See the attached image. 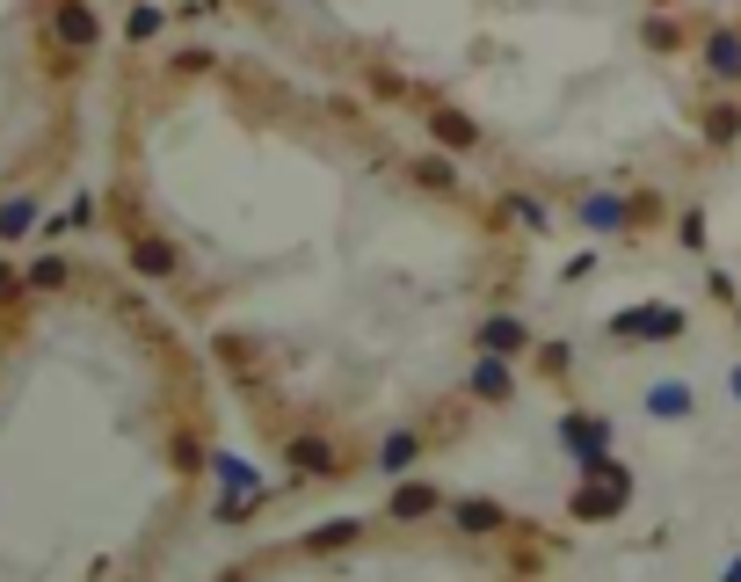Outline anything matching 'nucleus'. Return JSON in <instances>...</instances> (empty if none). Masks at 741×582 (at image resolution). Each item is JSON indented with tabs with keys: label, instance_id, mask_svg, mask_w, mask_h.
I'll use <instances>...</instances> for the list:
<instances>
[{
	"label": "nucleus",
	"instance_id": "nucleus-18",
	"mask_svg": "<svg viewBox=\"0 0 741 582\" xmlns=\"http://www.w3.org/2000/svg\"><path fill=\"white\" fill-rule=\"evenodd\" d=\"M52 284H66V269H59V263H36L30 269V292H52Z\"/></svg>",
	"mask_w": 741,
	"mask_h": 582
},
{
	"label": "nucleus",
	"instance_id": "nucleus-6",
	"mask_svg": "<svg viewBox=\"0 0 741 582\" xmlns=\"http://www.w3.org/2000/svg\"><path fill=\"white\" fill-rule=\"evenodd\" d=\"M59 30H66V44H95V15H87V8H59Z\"/></svg>",
	"mask_w": 741,
	"mask_h": 582
},
{
	"label": "nucleus",
	"instance_id": "nucleus-10",
	"mask_svg": "<svg viewBox=\"0 0 741 582\" xmlns=\"http://www.w3.org/2000/svg\"><path fill=\"white\" fill-rule=\"evenodd\" d=\"M647 408H655V415H684V408H690V387H676V379H669V387L647 393Z\"/></svg>",
	"mask_w": 741,
	"mask_h": 582
},
{
	"label": "nucleus",
	"instance_id": "nucleus-19",
	"mask_svg": "<svg viewBox=\"0 0 741 582\" xmlns=\"http://www.w3.org/2000/svg\"><path fill=\"white\" fill-rule=\"evenodd\" d=\"M414 459V437H385V466H393V474H400V466H407Z\"/></svg>",
	"mask_w": 741,
	"mask_h": 582
},
{
	"label": "nucleus",
	"instance_id": "nucleus-13",
	"mask_svg": "<svg viewBox=\"0 0 741 582\" xmlns=\"http://www.w3.org/2000/svg\"><path fill=\"white\" fill-rule=\"evenodd\" d=\"M712 73H741V36H712Z\"/></svg>",
	"mask_w": 741,
	"mask_h": 582
},
{
	"label": "nucleus",
	"instance_id": "nucleus-14",
	"mask_svg": "<svg viewBox=\"0 0 741 582\" xmlns=\"http://www.w3.org/2000/svg\"><path fill=\"white\" fill-rule=\"evenodd\" d=\"M349 539H357V525H349V517H335V525L313 531V547H349Z\"/></svg>",
	"mask_w": 741,
	"mask_h": 582
},
{
	"label": "nucleus",
	"instance_id": "nucleus-12",
	"mask_svg": "<svg viewBox=\"0 0 741 582\" xmlns=\"http://www.w3.org/2000/svg\"><path fill=\"white\" fill-rule=\"evenodd\" d=\"M422 510H436L430 488H400V495H393V517H422Z\"/></svg>",
	"mask_w": 741,
	"mask_h": 582
},
{
	"label": "nucleus",
	"instance_id": "nucleus-20",
	"mask_svg": "<svg viewBox=\"0 0 741 582\" xmlns=\"http://www.w3.org/2000/svg\"><path fill=\"white\" fill-rule=\"evenodd\" d=\"M734 393H741V371H734Z\"/></svg>",
	"mask_w": 741,
	"mask_h": 582
},
{
	"label": "nucleus",
	"instance_id": "nucleus-4",
	"mask_svg": "<svg viewBox=\"0 0 741 582\" xmlns=\"http://www.w3.org/2000/svg\"><path fill=\"white\" fill-rule=\"evenodd\" d=\"M560 437H568L582 459H596V452L611 444V430H604V423H574V415H568V423H560Z\"/></svg>",
	"mask_w": 741,
	"mask_h": 582
},
{
	"label": "nucleus",
	"instance_id": "nucleus-5",
	"mask_svg": "<svg viewBox=\"0 0 741 582\" xmlns=\"http://www.w3.org/2000/svg\"><path fill=\"white\" fill-rule=\"evenodd\" d=\"M473 393H480V401H501V393H509V364H501V357H487V364L473 371Z\"/></svg>",
	"mask_w": 741,
	"mask_h": 582
},
{
	"label": "nucleus",
	"instance_id": "nucleus-17",
	"mask_svg": "<svg viewBox=\"0 0 741 582\" xmlns=\"http://www.w3.org/2000/svg\"><path fill=\"white\" fill-rule=\"evenodd\" d=\"M131 36H160V8H146V0H138V8H131Z\"/></svg>",
	"mask_w": 741,
	"mask_h": 582
},
{
	"label": "nucleus",
	"instance_id": "nucleus-9",
	"mask_svg": "<svg viewBox=\"0 0 741 582\" xmlns=\"http://www.w3.org/2000/svg\"><path fill=\"white\" fill-rule=\"evenodd\" d=\"M582 219H589V226H625V204H618V197H589Z\"/></svg>",
	"mask_w": 741,
	"mask_h": 582
},
{
	"label": "nucleus",
	"instance_id": "nucleus-11",
	"mask_svg": "<svg viewBox=\"0 0 741 582\" xmlns=\"http://www.w3.org/2000/svg\"><path fill=\"white\" fill-rule=\"evenodd\" d=\"M436 139L444 146H473V124L458 117V109H436Z\"/></svg>",
	"mask_w": 741,
	"mask_h": 582
},
{
	"label": "nucleus",
	"instance_id": "nucleus-7",
	"mask_svg": "<svg viewBox=\"0 0 741 582\" xmlns=\"http://www.w3.org/2000/svg\"><path fill=\"white\" fill-rule=\"evenodd\" d=\"M131 255H138V269H146V277H168V269H174V247H160V241H138Z\"/></svg>",
	"mask_w": 741,
	"mask_h": 582
},
{
	"label": "nucleus",
	"instance_id": "nucleus-15",
	"mask_svg": "<svg viewBox=\"0 0 741 582\" xmlns=\"http://www.w3.org/2000/svg\"><path fill=\"white\" fill-rule=\"evenodd\" d=\"M414 176L430 182V190H451V160H414Z\"/></svg>",
	"mask_w": 741,
	"mask_h": 582
},
{
	"label": "nucleus",
	"instance_id": "nucleus-1",
	"mask_svg": "<svg viewBox=\"0 0 741 582\" xmlns=\"http://www.w3.org/2000/svg\"><path fill=\"white\" fill-rule=\"evenodd\" d=\"M589 474H596V488L574 495V510H582V517H611V510L625 502V474H618L611 459H589Z\"/></svg>",
	"mask_w": 741,
	"mask_h": 582
},
{
	"label": "nucleus",
	"instance_id": "nucleus-2",
	"mask_svg": "<svg viewBox=\"0 0 741 582\" xmlns=\"http://www.w3.org/2000/svg\"><path fill=\"white\" fill-rule=\"evenodd\" d=\"M611 328H618V336H676L684 314H669V306H661V314H618Z\"/></svg>",
	"mask_w": 741,
	"mask_h": 582
},
{
	"label": "nucleus",
	"instance_id": "nucleus-3",
	"mask_svg": "<svg viewBox=\"0 0 741 582\" xmlns=\"http://www.w3.org/2000/svg\"><path fill=\"white\" fill-rule=\"evenodd\" d=\"M480 342H487L495 357H509V350H523V342H531V328H523V320H487Z\"/></svg>",
	"mask_w": 741,
	"mask_h": 582
},
{
	"label": "nucleus",
	"instance_id": "nucleus-16",
	"mask_svg": "<svg viewBox=\"0 0 741 582\" xmlns=\"http://www.w3.org/2000/svg\"><path fill=\"white\" fill-rule=\"evenodd\" d=\"M30 212H36L30 197H15V204H8V212H0V233H22V226H30Z\"/></svg>",
	"mask_w": 741,
	"mask_h": 582
},
{
	"label": "nucleus",
	"instance_id": "nucleus-8",
	"mask_svg": "<svg viewBox=\"0 0 741 582\" xmlns=\"http://www.w3.org/2000/svg\"><path fill=\"white\" fill-rule=\"evenodd\" d=\"M458 525L466 531H501V510L495 502H458Z\"/></svg>",
	"mask_w": 741,
	"mask_h": 582
}]
</instances>
